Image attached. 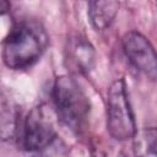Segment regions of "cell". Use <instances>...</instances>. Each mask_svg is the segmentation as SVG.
Returning <instances> with one entry per match:
<instances>
[{"mask_svg":"<svg viewBox=\"0 0 157 157\" xmlns=\"http://www.w3.org/2000/svg\"><path fill=\"white\" fill-rule=\"evenodd\" d=\"M10 10V4L7 1H4V0H0V16L5 15L7 11Z\"/></svg>","mask_w":157,"mask_h":157,"instance_id":"30bf717a","label":"cell"},{"mask_svg":"<svg viewBox=\"0 0 157 157\" xmlns=\"http://www.w3.org/2000/svg\"><path fill=\"white\" fill-rule=\"evenodd\" d=\"M156 129L146 128L134 135V156L135 157H157L156 156Z\"/></svg>","mask_w":157,"mask_h":157,"instance_id":"9c48e42d","label":"cell"},{"mask_svg":"<svg viewBox=\"0 0 157 157\" xmlns=\"http://www.w3.org/2000/svg\"><path fill=\"white\" fill-rule=\"evenodd\" d=\"M67 59L72 65L82 72H87L93 67L94 64V50L86 38L76 36L67 43Z\"/></svg>","mask_w":157,"mask_h":157,"instance_id":"8992f818","label":"cell"},{"mask_svg":"<svg viewBox=\"0 0 157 157\" xmlns=\"http://www.w3.org/2000/svg\"><path fill=\"white\" fill-rule=\"evenodd\" d=\"M20 113L11 101L0 99V140L6 141L12 139L18 128Z\"/></svg>","mask_w":157,"mask_h":157,"instance_id":"ba28073f","label":"cell"},{"mask_svg":"<svg viewBox=\"0 0 157 157\" xmlns=\"http://www.w3.org/2000/svg\"><path fill=\"white\" fill-rule=\"evenodd\" d=\"M48 47L44 27L34 20L16 23L2 43V60L12 70L28 69L36 64Z\"/></svg>","mask_w":157,"mask_h":157,"instance_id":"6da1fadb","label":"cell"},{"mask_svg":"<svg viewBox=\"0 0 157 157\" xmlns=\"http://www.w3.org/2000/svg\"><path fill=\"white\" fill-rule=\"evenodd\" d=\"M123 49L130 63L151 80L156 78L157 64L155 49L148 39L136 31H130L123 37Z\"/></svg>","mask_w":157,"mask_h":157,"instance_id":"5b68a950","label":"cell"},{"mask_svg":"<svg viewBox=\"0 0 157 157\" xmlns=\"http://www.w3.org/2000/svg\"><path fill=\"white\" fill-rule=\"evenodd\" d=\"M55 128L49 109L44 105H37L28 113L23 124V146L28 151L45 150L55 141Z\"/></svg>","mask_w":157,"mask_h":157,"instance_id":"277c9868","label":"cell"},{"mask_svg":"<svg viewBox=\"0 0 157 157\" xmlns=\"http://www.w3.org/2000/svg\"><path fill=\"white\" fill-rule=\"evenodd\" d=\"M107 129L118 141L129 140L136 134L135 118L123 78L115 80L107 93Z\"/></svg>","mask_w":157,"mask_h":157,"instance_id":"3957f363","label":"cell"},{"mask_svg":"<svg viewBox=\"0 0 157 157\" xmlns=\"http://www.w3.org/2000/svg\"><path fill=\"white\" fill-rule=\"evenodd\" d=\"M53 101L60 120L72 130H78L86 123L90 102L78 83L70 76H60L53 86Z\"/></svg>","mask_w":157,"mask_h":157,"instance_id":"7a4b0ae2","label":"cell"},{"mask_svg":"<svg viewBox=\"0 0 157 157\" xmlns=\"http://www.w3.org/2000/svg\"><path fill=\"white\" fill-rule=\"evenodd\" d=\"M119 9L118 1H91L88 4V18L97 31H103L110 26Z\"/></svg>","mask_w":157,"mask_h":157,"instance_id":"52a82bcc","label":"cell"}]
</instances>
